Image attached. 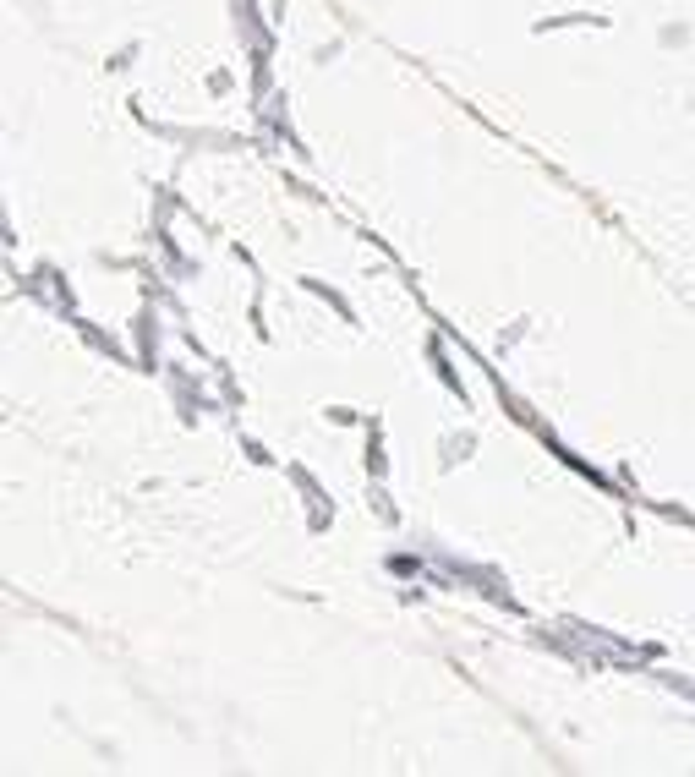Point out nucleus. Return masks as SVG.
I'll list each match as a JSON object with an SVG mask.
<instances>
[]
</instances>
